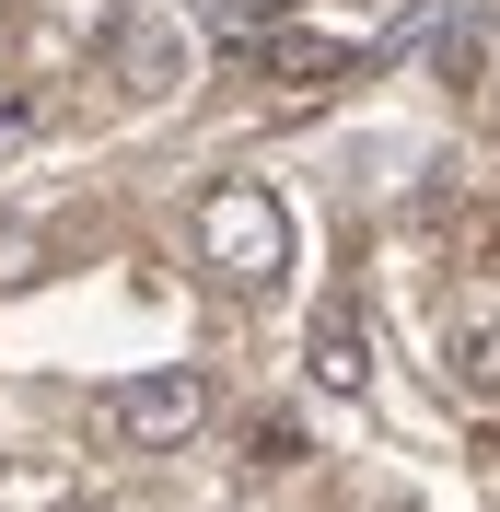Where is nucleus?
<instances>
[{
  "label": "nucleus",
  "mask_w": 500,
  "mask_h": 512,
  "mask_svg": "<svg viewBox=\"0 0 500 512\" xmlns=\"http://www.w3.org/2000/svg\"><path fill=\"white\" fill-rule=\"evenodd\" d=\"M198 268H210L221 291H268L291 268V210L280 187H256V175H221V187H198Z\"/></svg>",
  "instance_id": "obj_1"
},
{
  "label": "nucleus",
  "mask_w": 500,
  "mask_h": 512,
  "mask_svg": "<svg viewBox=\"0 0 500 512\" xmlns=\"http://www.w3.org/2000/svg\"><path fill=\"white\" fill-rule=\"evenodd\" d=\"M210 419V384L187 373V361H163V373H128L117 396H105V443H128V454H175Z\"/></svg>",
  "instance_id": "obj_2"
},
{
  "label": "nucleus",
  "mask_w": 500,
  "mask_h": 512,
  "mask_svg": "<svg viewBox=\"0 0 500 512\" xmlns=\"http://www.w3.org/2000/svg\"><path fill=\"white\" fill-rule=\"evenodd\" d=\"M105 70H117L128 94H175V82L198 70V47L163 24V12H117V35H105Z\"/></svg>",
  "instance_id": "obj_3"
},
{
  "label": "nucleus",
  "mask_w": 500,
  "mask_h": 512,
  "mask_svg": "<svg viewBox=\"0 0 500 512\" xmlns=\"http://www.w3.org/2000/svg\"><path fill=\"white\" fill-rule=\"evenodd\" d=\"M303 361H314V384H326V396H373V326H361V303H349V291L314 315Z\"/></svg>",
  "instance_id": "obj_4"
},
{
  "label": "nucleus",
  "mask_w": 500,
  "mask_h": 512,
  "mask_svg": "<svg viewBox=\"0 0 500 512\" xmlns=\"http://www.w3.org/2000/svg\"><path fill=\"white\" fill-rule=\"evenodd\" d=\"M454 384H466V396H489V408H500V315L454 338Z\"/></svg>",
  "instance_id": "obj_5"
},
{
  "label": "nucleus",
  "mask_w": 500,
  "mask_h": 512,
  "mask_svg": "<svg viewBox=\"0 0 500 512\" xmlns=\"http://www.w3.org/2000/svg\"><path fill=\"white\" fill-rule=\"evenodd\" d=\"M256 59H268V70H303V82H326V70H349V47H326V35H268Z\"/></svg>",
  "instance_id": "obj_6"
},
{
  "label": "nucleus",
  "mask_w": 500,
  "mask_h": 512,
  "mask_svg": "<svg viewBox=\"0 0 500 512\" xmlns=\"http://www.w3.org/2000/svg\"><path fill=\"white\" fill-rule=\"evenodd\" d=\"M489 70V24H442V82H477Z\"/></svg>",
  "instance_id": "obj_7"
},
{
  "label": "nucleus",
  "mask_w": 500,
  "mask_h": 512,
  "mask_svg": "<svg viewBox=\"0 0 500 512\" xmlns=\"http://www.w3.org/2000/svg\"><path fill=\"white\" fill-rule=\"evenodd\" d=\"M256 466H303V431L291 419H256Z\"/></svg>",
  "instance_id": "obj_8"
},
{
  "label": "nucleus",
  "mask_w": 500,
  "mask_h": 512,
  "mask_svg": "<svg viewBox=\"0 0 500 512\" xmlns=\"http://www.w3.org/2000/svg\"><path fill=\"white\" fill-rule=\"evenodd\" d=\"M0 280H35V233L24 222H0Z\"/></svg>",
  "instance_id": "obj_9"
}]
</instances>
